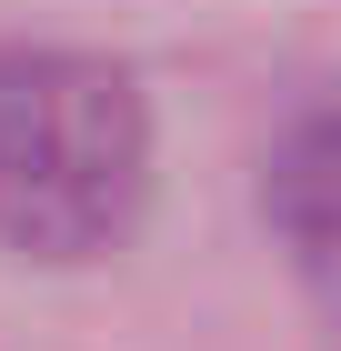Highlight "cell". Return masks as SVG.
<instances>
[{
  "label": "cell",
  "mask_w": 341,
  "mask_h": 351,
  "mask_svg": "<svg viewBox=\"0 0 341 351\" xmlns=\"http://www.w3.org/2000/svg\"><path fill=\"white\" fill-rule=\"evenodd\" d=\"M151 110L131 71L91 51H0V241L91 261L141 221Z\"/></svg>",
  "instance_id": "1"
},
{
  "label": "cell",
  "mask_w": 341,
  "mask_h": 351,
  "mask_svg": "<svg viewBox=\"0 0 341 351\" xmlns=\"http://www.w3.org/2000/svg\"><path fill=\"white\" fill-rule=\"evenodd\" d=\"M261 211L291 241L301 281L341 311V101H311L261 161Z\"/></svg>",
  "instance_id": "2"
}]
</instances>
